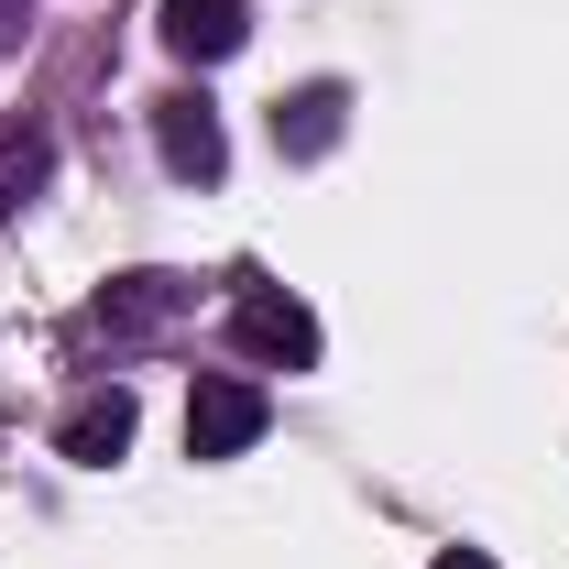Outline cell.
<instances>
[{
  "instance_id": "6da1fadb",
  "label": "cell",
  "mask_w": 569,
  "mask_h": 569,
  "mask_svg": "<svg viewBox=\"0 0 569 569\" xmlns=\"http://www.w3.org/2000/svg\"><path fill=\"white\" fill-rule=\"evenodd\" d=\"M252 438H263V383L198 372V395H187V460H241Z\"/></svg>"
},
{
  "instance_id": "7a4b0ae2",
  "label": "cell",
  "mask_w": 569,
  "mask_h": 569,
  "mask_svg": "<svg viewBox=\"0 0 569 569\" xmlns=\"http://www.w3.org/2000/svg\"><path fill=\"white\" fill-rule=\"evenodd\" d=\"M230 340L252 361H274V372H307L318 361V318L284 296V284H241V307H230Z\"/></svg>"
},
{
  "instance_id": "3957f363",
  "label": "cell",
  "mask_w": 569,
  "mask_h": 569,
  "mask_svg": "<svg viewBox=\"0 0 569 569\" xmlns=\"http://www.w3.org/2000/svg\"><path fill=\"white\" fill-rule=\"evenodd\" d=\"M164 318H187V284L176 274H121L99 307H88V329H110V340H153Z\"/></svg>"
},
{
  "instance_id": "277c9868",
  "label": "cell",
  "mask_w": 569,
  "mask_h": 569,
  "mask_svg": "<svg viewBox=\"0 0 569 569\" xmlns=\"http://www.w3.org/2000/svg\"><path fill=\"white\" fill-rule=\"evenodd\" d=\"M164 44L187 67H219V56L252 44V22H241V0H164Z\"/></svg>"
},
{
  "instance_id": "5b68a950",
  "label": "cell",
  "mask_w": 569,
  "mask_h": 569,
  "mask_svg": "<svg viewBox=\"0 0 569 569\" xmlns=\"http://www.w3.org/2000/svg\"><path fill=\"white\" fill-rule=\"evenodd\" d=\"M153 142H164V164H176V176H198V187L230 164V142H219V110H209V99H164V110H153Z\"/></svg>"
},
{
  "instance_id": "8992f818",
  "label": "cell",
  "mask_w": 569,
  "mask_h": 569,
  "mask_svg": "<svg viewBox=\"0 0 569 569\" xmlns=\"http://www.w3.org/2000/svg\"><path fill=\"white\" fill-rule=\"evenodd\" d=\"M121 449H132V395L110 383V395H88V406L67 417V460H77V471H110Z\"/></svg>"
},
{
  "instance_id": "52a82bcc",
  "label": "cell",
  "mask_w": 569,
  "mask_h": 569,
  "mask_svg": "<svg viewBox=\"0 0 569 569\" xmlns=\"http://www.w3.org/2000/svg\"><path fill=\"white\" fill-rule=\"evenodd\" d=\"M44 176H56V142L33 132V121H0V219L33 209V198H44Z\"/></svg>"
},
{
  "instance_id": "ba28073f",
  "label": "cell",
  "mask_w": 569,
  "mask_h": 569,
  "mask_svg": "<svg viewBox=\"0 0 569 569\" xmlns=\"http://www.w3.org/2000/svg\"><path fill=\"white\" fill-rule=\"evenodd\" d=\"M274 132L296 142V153H329V142H340V88H307L296 110H274Z\"/></svg>"
},
{
  "instance_id": "9c48e42d",
  "label": "cell",
  "mask_w": 569,
  "mask_h": 569,
  "mask_svg": "<svg viewBox=\"0 0 569 569\" xmlns=\"http://www.w3.org/2000/svg\"><path fill=\"white\" fill-rule=\"evenodd\" d=\"M22 33H33V11H22V0H0V56H11Z\"/></svg>"
},
{
  "instance_id": "30bf717a",
  "label": "cell",
  "mask_w": 569,
  "mask_h": 569,
  "mask_svg": "<svg viewBox=\"0 0 569 569\" xmlns=\"http://www.w3.org/2000/svg\"><path fill=\"white\" fill-rule=\"evenodd\" d=\"M438 569H493V559H482V548H449V559H438Z\"/></svg>"
}]
</instances>
